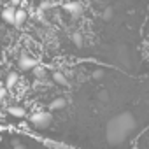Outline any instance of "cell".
Returning a JSON list of instances; mask_svg holds the SVG:
<instances>
[{"instance_id": "1", "label": "cell", "mask_w": 149, "mask_h": 149, "mask_svg": "<svg viewBox=\"0 0 149 149\" xmlns=\"http://www.w3.org/2000/svg\"><path fill=\"white\" fill-rule=\"evenodd\" d=\"M137 123L135 118L130 112H121L118 116H114L109 125H107V140L112 146H119L125 142V139L135 130Z\"/></svg>"}, {"instance_id": "2", "label": "cell", "mask_w": 149, "mask_h": 149, "mask_svg": "<svg viewBox=\"0 0 149 149\" xmlns=\"http://www.w3.org/2000/svg\"><path fill=\"white\" fill-rule=\"evenodd\" d=\"M51 121H53V116H51V112H46V111L35 112V114L30 116V123H32L37 130H46V128L51 125Z\"/></svg>"}, {"instance_id": "3", "label": "cell", "mask_w": 149, "mask_h": 149, "mask_svg": "<svg viewBox=\"0 0 149 149\" xmlns=\"http://www.w3.org/2000/svg\"><path fill=\"white\" fill-rule=\"evenodd\" d=\"M37 65H39V63H37V60H35V58H32V56H28V54H21V56H19V60H18V67H19V70H25V72L33 70Z\"/></svg>"}, {"instance_id": "4", "label": "cell", "mask_w": 149, "mask_h": 149, "mask_svg": "<svg viewBox=\"0 0 149 149\" xmlns=\"http://www.w3.org/2000/svg\"><path fill=\"white\" fill-rule=\"evenodd\" d=\"M63 11H65L67 14H70L72 18H79L84 9H83V6H81L79 2H65V4H63Z\"/></svg>"}, {"instance_id": "5", "label": "cell", "mask_w": 149, "mask_h": 149, "mask_svg": "<svg viewBox=\"0 0 149 149\" xmlns=\"http://www.w3.org/2000/svg\"><path fill=\"white\" fill-rule=\"evenodd\" d=\"M2 19H4L6 23H9V25H14V21H16V7H14V6L6 7V9L2 11Z\"/></svg>"}, {"instance_id": "6", "label": "cell", "mask_w": 149, "mask_h": 149, "mask_svg": "<svg viewBox=\"0 0 149 149\" xmlns=\"http://www.w3.org/2000/svg\"><path fill=\"white\" fill-rule=\"evenodd\" d=\"M67 107V100L63 98V97H58V98H54L51 104H49V109L51 111H60V109H65Z\"/></svg>"}, {"instance_id": "7", "label": "cell", "mask_w": 149, "mask_h": 149, "mask_svg": "<svg viewBox=\"0 0 149 149\" xmlns=\"http://www.w3.org/2000/svg\"><path fill=\"white\" fill-rule=\"evenodd\" d=\"M7 112L14 118H26V111L19 105H13V107H7Z\"/></svg>"}, {"instance_id": "8", "label": "cell", "mask_w": 149, "mask_h": 149, "mask_svg": "<svg viewBox=\"0 0 149 149\" xmlns=\"http://www.w3.org/2000/svg\"><path fill=\"white\" fill-rule=\"evenodd\" d=\"M53 81L56 84H60V86H68V81L65 77V74H61V72H53Z\"/></svg>"}, {"instance_id": "9", "label": "cell", "mask_w": 149, "mask_h": 149, "mask_svg": "<svg viewBox=\"0 0 149 149\" xmlns=\"http://www.w3.org/2000/svg\"><path fill=\"white\" fill-rule=\"evenodd\" d=\"M18 79H19V76H18V72H9L7 74V79H6V86L7 88H14V84L18 83Z\"/></svg>"}, {"instance_id": "10", "label": "cell", "mask_w": 149, "mask_h": 149, "mask_svg": "<svg viewBox=\"0 0 149 149\" xmlns=\"http://www.w3.org/2000/svg\"><path fill=\"white\" fill-rule=\"evenodd\" d=\"M26 18H28V14H26L25 9H16V21H14V25H16V26L23 25V23L26 21Z\"/></svg>"}, {"instance_id": "11", "label": "cell", "mask_w": 149, "mask_h": 149, "mask_svg": "<svg viewBox=\"0 0 149 149\" xmlns=\"http://www.w3.org/2000/svg\"><path fill=\"white\" fill-rule=\"evenodd\" d=\"M33 76H35L39 81H42V79L46 77V68H44L42 65H37V67L33 68Z\"/></svg>"}, {"instance_id": "12", "label": "cell", "mask_w": 149, "mask_h": 149, "mask_svg": "<svg viewBox=\"0 0 149 149\" xmlns=\"http://www.w3.org/2000/svg\"><path fill=\"white\" fill-rule=\"evenodd\" d=\"M72 42L76 44L77 47H83V46H84V39H83L81 33H74V35H72Z\"/></svg>"}, {"instance_id": "13", "label": "cell", "mask_w": 149, "mask_h": 149, "mask_svg": "<svg viewBox=\"0 0 149 149\" xmlns=\"http://www.w3.org/2000/svg\"><path fill=\"white\" fill-rule=\"evenodd\" d=\"M112 16H114L112 7H105L104 13H102V19H104V21H109V19H112Z\"/></svg>"}, {"instance_id": "14", "label": "cell", "mask_w": 149, "mask_h": 149, "mask_svg": "<svg viewBox=\"0 0 149 149\" xmlns=\"http://www.w3.org/2000/svg\"><path fill=\"white\" fill-rule=\"evenodd\" d=\"M105 77V72L102 70V68H97L95 72H93V79H97V81H100V79H104Z\"/></svg>"}, {"instance_id": "15", "label": "cell", "mask_w": 149, "mask_h": 149, "mask_svg": "<svg viewBox=\"0 0 149 149\" xmlns=\"http://www.w3.org/2000/svg\"><path fill=\"white\" fill-rule=\"evenodd\" d=\"M51 7V2H47V0H44V2H40V6H39V9H42V11H47Z\"/></svg>"}, {"instance_id": "16", "label": "cell", "mask_w": 149, "mask_h": 149, "mask_svg": "<svg viewBox=\"0 0 149 149\" xmlns=\"http://www.w3.org/2000/svg\"><path fill=\"white\" fill-rule=\"evenodd\" d=\"M98 100H102V102H107V100H109V95H107V91H100V93H98Z\"/></svg>"}, {"instance_id": "17", "label": "cell", "mask_w": 149, "mask_h": 149, "mask_svg": "<svg viewBox=\"0 0 149 149\" xmlns=\"http://www.w3.org/2000/svg\"><path fill=\"white\" fill-rule=\"evenodd\" d=\"M9 2H11V6H14V7H16V6L19 4V0H9Z\"/></svg>"}]
</instances>
